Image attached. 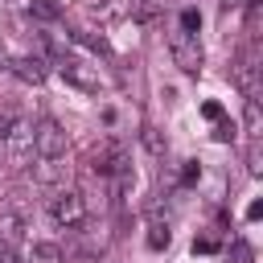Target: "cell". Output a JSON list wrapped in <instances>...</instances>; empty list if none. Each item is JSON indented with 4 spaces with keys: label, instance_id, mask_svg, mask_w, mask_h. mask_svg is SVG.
Wrapping results in <instances>:
<instances>
[{
    "label": "cell",
    "instance_id": "1",
    "mask_svg": "<svg viewBox=\"0 0 263 263\" xmlns=\"http://www.w3.org/2000/svg\"><path fill=\"white\" fill-rule=\"evenodd\" d=\"M45 210H49V218L58 226H70V230L86 222V197L78 189H53L49 201H45Z\"/></svg>",
    "mask_w": 263,
    "mask_h": 263
},
{
    "label": "cell",
    "instance_id": "2",
    "mask_svg": "<svg viewBox=\"0 0 263 263\" xmlns=\"http://www.w3.org/2000/svg\"><path fill=\"white\" fill-rule=\"evenodd\" d=\"M33 152H37V160H62L66 156V127L58 119L41 115L33 123Z\"/></svg>",
    "mask_w": 263,
    "mask_h": 263
},
{
    "label": "cell",
    "instance_id": "3",
    "mask_svg": "<svg viewBox=\"0 0 263 263\" xmlns=\"http://www.w3.org/2000/svg\"><path fill=\"white\" fill-rule=\"evenodd\" d=\"M4 156L12 160V164H25L29 156H33V119L29 115H12V123H8V136H4Z\"/></svg>",
    "mask_w": 263,
    "mask_h": 263
},
{
    "label": "cell",
    "instance_id": "4",
    "mask_svg": "<svg viewBox=\"0 0 263 263\" xmlns=\"http://www.w3.org/2000/svg\"><path fill=\"white\" fill-rule=\"evenodd\" d=\"M168 53H173V66L177 70H185V74H197L201 70V62H205V49H201V41L193 37V33H168Z\"/></svg>",
    "mask_w": 263,
    "mask_h": 263
},
{
    "label": "cell",
    "instance_id": "5",
    "mask_svg": "<svg viewBox=\"0 0 263 263\" xmlns=\"http://www.w3.org/2000/svg\"><path fill=\"white\" fill-rule=\"evenodd\" d=\"M90 173L95 177H111V181H119V177H127L132 173V156H127V148L123 144H103L95 156H90Z\"/></svg>",
    "mask_w": 263,
    "mask_h": 263
},
{
    "label": "cell",
    "instance_id": "6",
    "mask_svg": "<svg viewBox=\"0 0 263 263\" xmlns=\"http://www.w3.org/2000/svg\"><path fill=\"white\" fill-rule=\"evenodd\" d=\"M58 74H62L70 86H78V90H86V95H99V70L86 66L82 58H70V53H66V58L58 62Z\"/></svg>",
    "mask_w": 263,
    "mask_h": 263
},
{
    "label": "cell",
    "instance_id": "7",
    "mask_svg": "<svg viewBox=\"0 0 263 263\" xmlns=\"http://www.w3.org/2000/svg\"><path fill=\"white\" fill-rule=\"evenodd\" d=\"M234 82H238V90H242L247 99L259 95V49H255V41L238 53V62H234Z\"/></svg>",
    "mask_w": 263,
    "mask_h": 263
},
{
    "label": "cell",
    "instance_id": "8",
    "mask_svg": "<svg viewBox=\"0 0 263 263\" xmlns=\"http://www.w3.org/2000/svg\"><path fill=\"white\" fill-rule=\"evenodd\" d=\"M4 70H12V78H21V82H29V86H41V82H45V58H37V53L8 58Z\"/></svg>",
    "mask_w": 263,
    "mask_h": 263
},
{
    "label": "cell",
    "instance_id": "9",
    "mask_svg": "<svg viewBox=\"0 0 263 263\" xmlns=\"http://www.w3.org/2000/svg\"><path fill=\"white\" fill-rule=\"evenodd\" d=\"M66 177V164H58V160H37L33 164V181L37 185H58Z\"/></svg>",
    "mask_w": 263,
    "mask_h": 263
},
{
    "label": "cell",
    "instance_id": "10",
    "mask_svg": "<svg viewBox=\"0 0 263 263\" xmlns=\"http://www.w3.org/2000/svg\"><path fill=\"white\" fill-rule=\"evenodd\" d=\"M25 238V218L21 214H0V242H21Z\"/></svg>",
    "mask_w": 263,
    "mask_h": 263
},
{
    "label": "cell",
    "instance_id": "11",
    "mask_svg": "<svg viewBox=\"0 0 263 263\" xmlns=\"http://www.w3.org/2000/svg\"><path fill=\"white\" fill-rule=\"evenodd\" d=\"M242 127H247V136H251V140H259V136H263V115H259V99H247V103H242Z\"/></svg>",
    "mask_w": 263,
    "mask_h": 263
},
{
    "label": "cell",
    "instance_id": "12",
    "mask_svg": "<svg viewBox=\"0 0 263 263\" xmlns=\"http://www.w3.org/2000/svg\"><path fill=\"white\" fill-rule=\"evenodd\" d=\"M70 37H74L78 45H86V49H95V53L111 58V45H107V37H103V33H90V29H74Z\"/></svg>",
    "mask_w": 263,
    "mask_h": 263
},
{
    "label": "cell",
    "instance_id": "13",
    "mask_svg": "<svg viewBox=\"0 0 263 263\" xmlns=\"http://www.w3.org/2000/svg\"><path fill=\"white\" fill-rule=\"evenodd\" d=\"M90 12L103 16V21H119V16L132 12V4H127V0H99V4H90Z\"/></svg>",
    "mask_w": 263,
    "mask_h": 263
},
{
    "label": "cell",
    "instance_id": "14",
    "mask_svg": "<svg viewBox=\"0 0 263 263\" xmlns=\"http://www.w3.org/2000/svg\"><path fill=\"white\" fill-rule=\"evenodd\" d=\"M29 263H62V247L58 242H33Z\"/></svg>",
    "mask_w": 263,
    "mask_h": 263
},
{
    "label": "cell",
    "instance_id": "15",
    "mask_svg": "<svg viewBox=\"0 0 263 263\" xmlns=\"http://www.w3.org/2000/svg\"><path fill=\"white\" fill-rule=\"evenodd\" d=\"M168 242H173L168 222H152V226H148V251H164Z\"/></svg>",
    "mask_w": 263,
    "mask_h": 263
},
{
    "label": "cell",
    "instance_id": "16",
    "mask_svg": "<svg viewBox=\"0 0 263 263\" xmlns=\"http://www.w3.org/2000/svg\"><path fill=\"white\" fill-rule=\"evenodd\" d=\"M160 8H164V0H140V4H132V12H136L144 25H156V21H160Z\"/></svg>",
    "mask_w": 263,
    "mask_h": 263
},
{
    "label": "cell",
    "instance_id": "17",
    "mask_svg": "<svg viewBox=\"0 0 263 263\" xmlns=\"http://www.w3.org/2000/svg\"><path fill=\"white\" fill-rule=\"evenodd\" d=\"M29 8H33L37 21H58L62 16V4L58 0H29Z\"/></svg>",
    "mask_w": 263,
    "mask_h": 263
},
{
    "label": "cell",
    "instance_id": "18",
    "mask_svg": "<svg viewBox=\"0 0 263 263\" xmlns=\"http://www.w3.org/2000/svg\"><path fill=\"white\" fill-rule=\"evenodd\" d=\"M197 29H201V12L189 4V8H181V33H193L197 37Z\"/></svg>",
    "mask_w": 263,
    "mask_h": 263
},
{
    "label": "cell",
    "instance_id": "19",
    "mask_svg": "<svg viewBox=\"0 0 263 263\" xmlns=\"http://www.w3.org/2000/svg\"><path fill=\"white\" fill-rule=\"evenodd\" d=\"M230 255H234V263H251V242L247 238H234L230 242Z\"/></svg>",
    "mask_w": 263,
    "mask_h": 263
},
{
    "label": "cell",
    "instance_id": "20",
    "mask_svg": "<svg viewBox=\"0 0 263 263\" xmlns=\"http://www.w3.org/2000/svg\"><path fill=\"white\" fill-rule=\"evenodd\" d=\"M197 177H201V164H197V160H185V168H181V185H193Z\"/></svg>",
    "mask_w": 263,
    "mask_h": 263
},
{
    "label": "cell",
    "instance_id": "21",
    "mask_svg": "<svg viewBox=\"0 0 263 263\" xmlns=\"http://www.w3.org/2000/svg\"><path fill=\"white\" fill-rule=\"evenodd\" d=\"M193 251H197V255H214V251H218V238L201 234V238H193Z\"/></svg>",
    "mask_w": 263,
    "mask_h": 263
},
{
    "label": "cell",
    "instance_id": "22",
    "mask_svg": "<svg viewBox=\"0 0 263 263\" xmlns=\"http://www.w3.org/2000/svg\"><path fill=\"white\" fill-rule=\"evenodd\" d=\"M201 115L210 123H222V103H201Z\"/></svg>",
    "mask_w": 263,
    "mask_h": 263
},
{
    "label": "cell",
    "instance_id": "23",
    "mask_svg": "<svg viewBox=\"0 0 263 263\" xmlns=\"http://www.w3.org/2000/svg\"><path fill=\"white\" fill-rule=\"evenodd\" d=\"M144 144H148V152H156V156L164 152V144H160V136H156L152 127H144Z\"/></svg>",
    "mask_w": 263,
    "mask_h": 263
},
{
    "label": "cell",
    "instance_id": "24",
    "mask_svg": "<svg viewBox=\"0 0 263 263\" xmlns=\"http://www.w3.org/2000/svg\"><path fill=\"white\" fill-rule=\"evenodd\" d=\"M247 173H251V177L263 173V156H259V148H251V156H247Z\"/></svg>",
    "mask_w": 263,
    "mask_h": 263
},
{
    "label": "cell",
    "instance_id": "25",
    "mask_svg": "<svg viewBox=\"0 0 263 263\" xmlns=\"http://www.w3.org/2000/svg\"><path fill=\"white\" fill-rule=\"evenodd\" d=\"M12 107H0V144H4V136H8V123H12Z\"/></svg>",
    "mask_w": 263,
    "mask_h": 263
},
{
    "label": "cell",
    "instance_id": "26",
    "mask_svg": "<svg viewBox=\"0 0 263 263\" xmlns=\"http://www.w3.org/2000/svg\"><path fill=\"white\" fill-rule=\"evenodd\" d=\"M0 263H21V255H16L8 242H0Z\"/></svg>",
    "mask_w": 263,
    "mask_h": 263
},
{
    "label": "cell",
    "instance_id": "27",
    "mask_svg": "<svg viewBox=\"0 0 263 263\" xmlns=\"http://www.w3.org/2000/svg\"><path fill=\"white\" fill-rule=\"evenodd\" d=\"M214 140H222V144H226V140H234V127H230V123H218V132H214Z\"/></svg>",
    "mask_w": 263,
    "mask_h": 263
},
{
    "label": "cell",
    "instance_id": "28",
    "mask_svg": "<svg viewBox=\"0 0 263 263\" xmlns=\"http://www.w3.org/2000/svg\"><path fill=\"white\" fill-rule=\"evenodd\" d=\"M259 218H263V201H251L247 205V222H259Z\"/></svg>",
    "mask_w": 263,
    "mask_h": 263
},
{
    "label": "cell",
    "instance_id": "29",
    "mask_svg": "<svg viewBox=\"0 0 263 263\" xmlns=\"http://www.w3.org/2000/svg\"><path fill=\"white\" fill-rule=\"evenodd\" d=\"M247 0H222V8H242Z\"/></svg>",
    "mask_w": 263,
    "mask_h": 263
},
{
    "label": "cell",
    "instance_id": "30",
    "mask_svg": "<svg viewBox=\"0 0 263 263\" xmlns=\"http://www.w3.org/2000/svg\"><path fill=\"white\" fill-rule=\"evenodd\" d=\"M4 66H8V58H4V49H0V70H4Z\"/></svg>",
    "mask_w": 263,
    "mask_h": 263
}]
</instances>
